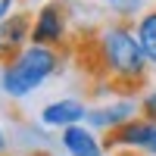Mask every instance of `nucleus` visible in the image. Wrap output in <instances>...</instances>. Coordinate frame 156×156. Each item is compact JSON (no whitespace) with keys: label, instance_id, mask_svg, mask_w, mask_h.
Returning a JSON list of instances; mask_svg holds the SVG:
<instances>
[{"label":"nucleus","instance_id":"nucleus-1","mask_svg":"<svg viewBox=\"0 0 156 156\" xmlns=\"http://www.w3.org/2000/svg\"><path fill=\"white\" fill-rule=\"evenodd\" d=\"M78 53L84 50L81 72L94 81V87L109 94H137L150 81V62L140 50L134 22L109 19L90 28L81 44H72Z\"/></svg>","mask_w":156,"mask_h":156},{"label":"nucleus","instance_id":"nucleus-2","mask_svg":"<svg viewBox=\"0 0 156 156\" xmlns=\"http://www.w3.org/2000/svg\"><path fill=\"white\" fill-rule=\"evenodd\" d=\"M66 62V50H53V47H25L22 53L3 66L0 72V87L9 97H28L31 90H37L50 75H56Z\"/></svg>","mask_w":156,"mask_h":156},{"label":"nucleus","instance_id":"nucleus-3","mask_svg":"<svg viewBox=\"0 0 156 156\" xmlns=\"http://www.w3.org/2000/svg\"><path fill=\"white\" fill-rule=\"evenodd\" d=\"M69 6H72L69 0H47V3L34 12L31 44H37V47H53V50H66V47H72Z\"/></svg>","mask_w":156,"mask_h":156},{"label":"nucleus","instance_id":"nucleus-4","mask_svg":"<svg viewBox=\"0 0 156 156\" xmlns=\"http://www.w3.org/2000/svg\"><path fill=\"white\" fill-rule=\"evenodd\" d=\"M103 140V150L106 153H115V150H137V153H147L153 156L156 153V125L147 122V119H131L119 128H112L100 137Z\"/></svg>","mask_w":156,"mask_h":156},{"label":"nucleus","instance_id":"nucleus-5","mask_svg":"<svg viewBox=\"0 0 156 156\" xmlns=\"http://www.w3.org/2000/svg\"><path fill=\"white\" fill-rule=\"evenodd\" d=\"M31 31H34V12L19 9L9 19L0 22V69L9 66L25 47H31Z\"/></svg>","mask_w":156,"mask_h":156},{"label":"nucleus","instance_id":"nucleus-6","mask_svg":"<svg viewBox=\"0 0 156 156\" xmlns=\"http://www.w3.org/2000/svg\"><path fill=\"white\" fill-rule=\"evenodd\" d=\"M137 115H140V103L125 97V100H112V103H106V106L90 109L84 122L94 125V128H103V134H106V131H112V128H119V125H125V122L137 119Z\"/></svg>","mask_w":156,"mask_h":156},{"label":"nucleus","instance_id":"nucleus-7","mask_svg":"<svg viewBox=\"0 0 156 156\" xmlns=\"http://www.w3.org/2000/svg\"><path fill=\"white\" fill-rule=\"evenodd\" d=\"M87 106L81 100L75 97H66V100H56V103H47L41 109V122L47 128H59V131H66L72 125H81V119H87Z\"/></svg>","mask_w":156,"mask_h":156},{"label":"nucleus","instance_id":"nucleus-8","mask_svg":"<svg viewBox=\"0 0 156 156\" xmlns=\"http://www.w3.org/2000/svg\"><path fill=\"white\" fill-rule=\"evenodd\" d=\"M59 144L69 156H103V140L90 131L87 125H72L66 131H59Z\"/></svg>","mask_w":156,"mask_h":156},{"label":"nucleus","instance_id":"nucleus-9","mask_svg":"<svg viewBox=\"0 0 156 156\" xmlns=\"http://www.w3.org/2000/svg\"><path fill=\"white\" fill-rule=\"evenodd\" d=\"M134 31H137V41H140V50H144L147 62L156 69V6H150L134 22Z\"/></svg>","mask_w":156,"mask_h":156},{"label":"nucleus","instance_id":"nucleus-10","mask_svg":"<svg viewBox=\"0 0 156 156\" xmlns=\"http://www.w3.org/2000/svg\"><path fill=\"white\" fill-rule=\"evenodd\" d=\"M109 9H112V16L115 19H125V22H131L134 19V12L140 9V0H103Z\"/></svg>","mask_w":156,"mask_h":156},{"label":"nucleus","instance_id":"nucleus-11","mask_svg":"<svg viewBox=\"0 0 156 156\" xmlns=\"http://www.w3.org/2000/svg\"><path fill=\"white\" fill-rule=\"evenodd\" d=\"M137 103H140V119H147V122H153V125H156V90L144 94Z\"/></svg>","mask_w":156,"mask_h":156},{"label":"nucleus","instance_id":"nucleus-12","mask_svg":"<svg viewBox=\"0 0 156 156\" xmlns=\"http://www.w3.org/2000/svg\"><path fill=\"white\" fill-rule=\"evenodd\" d=\"M12 6H16V0H0V22L12 16Z\"/></svg>","mask_w":156,"mask_h":156},{"label":"nucleus","instance_id":"nucleus-13","mask_svg":"<svg viewBox=\"0 0 156 156\" xmlns=\"http://www.w3.org/2000/svg\"><path fill=\"white\" fill-rule=\"evenodd\" d=\"M109 156H147V153H137V150H115Z\"/></svg>","mask_w":156,"mask_h":156},{"label":"nucleus","instance_id":"nucleus-14","mask_svg":"<svg viewBox=\"0 0 156 156\" xmlns=\"http://www.w3.org/2000/svg\"><path fill=\"white\" fill-rule=\"evenodd\" d=\"M0 156H6V134L0 131Z\"/></svg>","mask_w":156,"mask_h":156},{"label":"nucleus","instance_id":"nucleus-15","mask_svg":"<svg viewBox=\"0 0 156 156\" xmlns=\"http://www.w3.org/2000/svg\"><path fill=\"white\" fill-rule=\"evenodd\" d=\"M28 156H50V153H44V150H34V153H28Z\"/></svg>","mask_w":156,"mask_h":156}]
</instances>
